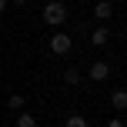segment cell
<instances>
[{
  "label": "cell",
  "mask_w": 127,
  "mask_h": 127,
  "mask_svg": "<svg viewBox=\"0 0 127 127\" xmlns=\"http://www.w3.org/2000/svg\"><path fill=\"white\" fill-rule=\"evenodd\" d=\"M7 104H10L13 110H24V104H27V100H24V94H10V97H7Z\"/></svg>",
  "instance_id": "7"
},
{
  "label": "cell",
  "mask_w": 127,
  "mask_h": 127,
  "mask_svg": "<svg viewBox=\"0 0 127 127\" xmlns=\"http://www.w3.org/2000/svg\"><path fill=\"white\" fill-rule=\"evenodd\" d=\"M64 20H67V7H64L60 0H50V3L44 7V24H50V27H60Z\"/></svg>",
  "instance_id": "1"
},
{
  "label": "cell",
  "mask_w": 127,
  "mask_h": 127,
  "mask_svg": "<svg viewBox=\"0 0 127 127\" xmlns=\"http://www.w3.org/2000/svg\"><path fill=\"white\" fill-rule=\"evenodd\" d=\"M50 50L57 54V57H64V54L70 50V37H67V33H54V37H50Z\"/></svg>",
  "instance_id": "2"
},
{
  "label": "cell",
  "mask_w": 127,
  "mask_h": 127,
  "mask_svg": "<svg viewBox=\"0 0 127 127\" xmlns=\"http://www.w3.org/2000/svg\"><path fill=\"white\" fill-rule=\"evenodd\" d=\"M17 127H37V121H33L30 114H20L17 117Z\"/></svg>",
  "instance_id": "10"
},
{
  "label": "cell",
  "mask_w": 127,
  "mask_h": 127,
  "mask_svg": "<svg viewBox=\"0 0 127 127\" xmlns=\"http://www.w3.org/2000/svg\"><path fill=\"white\" fill-rule=\"evenodd\" d=\"M3 7H7V0H0V10H3Z\"/></svg>",
  "instance_id": "13"
},
{
  "label": "cell",
  "mask_w": 127,
  "mask_h": 127,
  "mask_svg": "<svg viewBox=\"0 0 127 127\" xmlns=\"http://www.w3.org/2000/svg\"><path fill=\"white\" fill-rule=\"evenodd\" d=\"M13 3H17V7H24V3H27V0H13Z\"/></svg>",
  "instance_id": "12"
},
{
  "label": "cell",
  "mask_w": 127,
  "mask_h": 127,
  "mask_svg": "<svg viewBox=\"0 0 127 127\" xmlns=\"http://www.w3.org/2000/svg\"><path fill=\"white\" fill-rule=\"evenodd\" d=\"M107 37H110V33H107V27H97V30L90 33V40H94V47H104V44H107Z\"/></svg>",
  "instance_id": "5"
},
{
  "label": "cell",
  "mask_w": 127,
  "mask_h": 127,
  "mask_svg": "<svg viewBox=\"0 0 127 127\" xmlns=\"http://www.w3.org/2000/svg\"><path fill=\"white\" fill-rule=\"evenodd\" d=\"M64 127H87V121H84L80 114H70V117H67V124H64Z\"/></svg>",
  "instance_id": "9"
},
{
  "label": "cell",
  "mask_w": 127,
  "mask_h": 127,
  "mask_svg": "<svg viewBox=\"0 0 127 127\" xmlns=\"http://www.w3.org/2000/svg\"><path fill=\"white\" fill-rule=\"evenodd\" d=\"M64 80H67V84H80V70H77V67L64 70Z\"/></svg>",
  "instance_id": "8"
},
{
  "label": "cell",
  "mask_w": 127,
  "mask_h": 127,
  "mask_svg": "<svg viewBox=\"0 0 127 127\" xmlns=\"http://www.w3.org/2000/svg\"><path fill=\"white\" fill-rule=\"evenodd\" d=\"M110 13H114V7H110V3H107V0H100V3H97V7H94V17H97V20H107V17H110Z\"/></svg>",
  "instance_id": "4"
},
{
  "label": "cell",
  "mask_w": 127,
  "mask_h": 127,
  "mask_svg": "<svg viewBox=\"0 0 127 127\" xmlns=\"http://www.w3.org/2000/svg\"><path fill=\"white\" fill-rule=\"evenodd\" d=\"M110 104H114L117 110H124L127 107V94H124V90H114V94H110Z\"/></svg>",
  "instance_id": "6"
},
{
  "label": "cell",
  "mask_w": 127,
  "mask_h": 127,
  "mask_svg": "<svg viewBox=\"0 0 127 127\" xmlns=\"http://www.w3.org/2000/svg\"><path fill=\"white\" fill-rule=\"evenodd\" d=\"M107 127H124V121H121V117H114V121H110Z\"/></svg>",
  "instance_id": "11"
},
{
  "label": "cell",
  "mask_w": 127,
  "mask_h": 127,
  "mask_svg": "<svg viewBox=\"0 0 127 127\" xmlns=\"http://www.w3.org/2000/svg\"><path fill=\"white\" fill-rule=\"evenodd\" d=\"M87 77H90V80H107V77H110V67H107L104 60H97L94 67L87 70Z\"/></svg>",
  "instance_id": "3"
}]
</instances>
